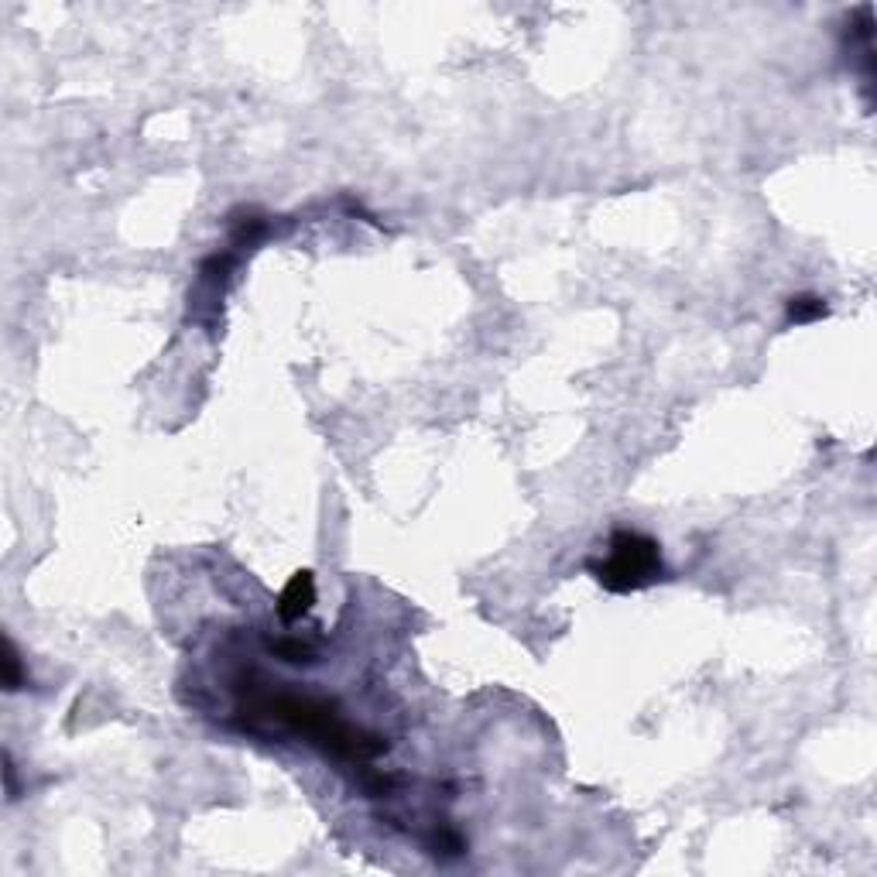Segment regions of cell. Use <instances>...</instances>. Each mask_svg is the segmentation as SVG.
I'll return each mask as SVG.
<instances>
[{
  "instance_id": "1",
  "label": "cell",
  "mask_w": 877,
  "mask_h": 877,
  "mask_svg": "<svg viewBox=\"0 0 877 877\" xmlns=\"http://www.w3.org/2000/svg\"><path fill=\"white\" fill-rule=\"evenodd\" d=\"M251 710L271 716V720L285 723L292 734L305 737L309 744L323 747L326 754L343 761H370L377 754L388 751L381 737L367 734V730L353 727L336 713L333 703L309 696H264L261 703H254Z\"/></svg>"
},
{
  "instance_id": "3",
  "label": "cell",
  "mask_w": 877,
  "mask_h": 877,
  "mask_svg": "<svg viewBox=\"0 0 877 877\" xmlns=\"http://www.w3.org/2000/svg\"><path fill=\"white\" fill-rule=\"evenodd\" d=\"M312 603H316V579H312L309 569H302V573H295L285 583V590H281L278 617L285 624H295V621H302V617L309 614Z\"/></svg>"
},
{
  "instance_id": "5",
  "label": "cell",
  "mask_w": 877,
  "mask_h": 877,
  "mask_svg": "<svg viewBox=\"0 0 877 877\" xmlns=\"http://www.w3.org/2000/svg\"><path fill=\"white\" fill-rule=\"evenodd\" d=\"M268 648H271V655L281 658V662H288V665H312V662H316V648L305 645V641H299V638H278V641H271Z\"/></svg>"
},
{
  "instance_id": "6",
  "label": "cell",
  "mask_w": 877,
  "mask_h": 877,
  "mask_svg": "<svg viewBox=\"0 0 877 877\" xmlns=\"http://www.w3.org/2000/svg\"><path fill=\"white\" fill-rule=\"evenodd\" d=\"M21 686H28V672L21 665L18 645L11 638H4V689L7 693H18Z\"/></svg>"
},
{
  "instance_id": "4",
  "label": "cell",
  "mask_w": 877,
  "mask_h": 877,
  "mask_svg": "<svg viewBox=\"0 0 877 877\" xmlns=\"http://www.w3.org/2000/svg\"><path fill=\"white\" fill-rule=\"evenodd\" d=\"M826 312H830V305H826V299H819V295H792L785 305L788 323H795V326L816 323V319H823Z\"/></svg>"
},
{
  "instance_id": "2",
  "label": "cell",
  "mask_w": 877,
  "mask_h": 877,
  "mask_svg": "<svg viewBox=\"0 0 877 877\" xmlns=\"http://www.w3.org/2000/svg\"><path fill=\"white\" fill-rule=\"evenodd\" d=\"M590 573L597 576V583L610 593H627L651 586L655 579H662V545L655 538L641 535V531L621 528L610 535L607 542V559L590 562Z\"/></svg>"
}]
</instances>
